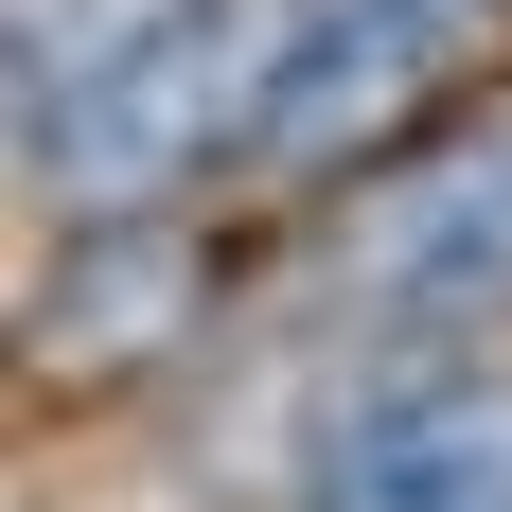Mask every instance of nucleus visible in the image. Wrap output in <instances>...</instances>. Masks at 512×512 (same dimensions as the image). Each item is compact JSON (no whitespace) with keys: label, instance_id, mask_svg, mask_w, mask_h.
Listing matches in <instances>:
<instances>
[{"label":"nucleus","instance_id":"nucleus-5","mask_svg":"<svg viewBox=\"0 0 512 512\" xmlns=\"http://www.w3.org/2000/svg\"><path fill=\"white\" fill-rule=\"evenodd\" d=\"M354 301L389 318V336H477V318H512V106L354 212Z\"/></svg>","mask_w":512,"mask_h":512},{"label":"nucleus","instance_id":"nucleus-6","mask_svg":"<svg viewBox=\"0 0 512 512\" xmlns=\"http://www.w3.org/2000/svg\"><path fill=\"white\" fill-rule=\"evenodd\" d=\"M177 18H195V0H18V177L71 142V106H89L124 53H159Z\"/></svg>","mask_w":512,"mask_h":512},{"label":"nucleus","instance_id":"nucleus-2","mask_svg":"<svg viewBox=\"0 0 512 512\" xmlns=\"http://www.w3.org/2000/svg\"><path fill=\"white\" fill-rule=\"evenodd\" d=\"M512 0H318L301 53H283V106H265L248 177L318 195V177H371V159H407L442 106L477 89V53H495Z\"/></svg>","mask_w":512,"mask_h":512},{"label":"nucleus","instance_id":"nucleus-1","mask_svg":"<svg viewBox=\"0 0 512 512\" xmlns=\"http://www.w3.org/2000/svg\"><path fill=\"white\" fill-rule=\"evenodd\" d=\"M301 18H318V0H195L159 53H124V71L71 106V142L36 159V195H71V212H177L212 159L248 177V142H265V106H283Z\"/></svg>","mask_w":512,"mask_h":512},{"label":"nucleus","instance_id":"nucleus-4","mask_svg":"<svg viewBox=\"0 0 512 512\" xmlns=\"http://www.w3.org/2000/svg\"><path fill=\"white\" fill-rule=\"evenodd\" d=\"M195 318H212V230L195 212H71V248H53L36 301H18V371H36V389H124V371H159Z\"/></svg>","mask_w":512,"mask_h":512},{"label":"nucleus","instance_id":"nucleus-3","mask_svg":"<svg viewBox=\"0 0 512 512\" xmlns=\"http://www.w3.org/2000/svg\"><path fill=\"white\" fill-rule=\"evenodd\" d=\"M301 512H512V371L495 354H407L318 424Z\"/></svg>","mask_w":512,"mask_h":512}]
</instances>
